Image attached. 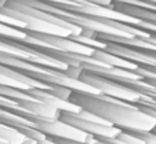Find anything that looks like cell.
I'll return each mask as SVG.
<instances>
[{
  "mask_svg": "<svg viewBox=\"0 0 156 144\" xmlns=\"http://www.w3.org/2000/svg\"><path fill=\"white\" fill-rule=\"evenodd\" d=\"M70 102L121 131L137 133L154 132L156 129V118L145 113L137 104L118 100L105 95H92L80 91H73Z\"/></svg>",
  "mask_w": 156,
  "mask_h": 144,
  "instance_id": "6da1fadb",
  "label": "cell"
},
{
  "mask_svg": "<svg viewBox=\"0 0 156 144\" xmlns=\"http://www.w3.org/2000/svg\"><path fill=\"white\" fill-rule=\"evenodd\" d=\"M33 122H34V126L38 131H41L48 137H54V139H65V140H73V142H82V143H94L97 140L96 137L86 135L85 132L63 122L62 120H56V121L36 120Z\"/></svg>",
  "mask_w": 156,
  "mask_h": 144,
  "instance_id": "7a4b0ae2",
  "label": "cell"
},
{
  "mask_svg": "<svg viewBox=\"0 0 156 144\" xmlns=\"http://www.w3.org/2000/svg\"><path fill=\"white\" fill-rule=\"evenodd\" d=\"M60 120H62L63 122L69 124V125L74 126V128L80 129V131L85 132L86 135H90V136L96 137V139H116L122 132L121 129L115 128V126H111V125L83 121V120H81V118L76 117L73 113L62 111Z\"/></svg>",
  "mask_w": 156,
  "mask_h": 144,
  "instance_id": "3957f363",
  "label": "cell"
},
{
  "mask_svg": "<svg viewBox=\"0 0 156 144\" xmlns=\"http://www.w3.org/2000/svg\"><path fill=\"white\" fill-rule=\"evenodd\" d=\"M116 139H119L123 144H145L141 137H138L136 133L133 132H126V131H122L121 135H119Z\"/></svg>",
  "mask_w": 156,
  "mask_h": 144,
  "instance_id": "277c9868",
  "label": "cell"
},
{
  "mask_svg": "<svg viewBox=\"0 0 156 144\" xmlns=\"http://www.w3.org/2000/svg\"><path fill=\"white\" fill-rule=\"evenodd\" d=\"M134 133V132H133ZM138 137H141V139L145 142V144H156V133L155 132H137Z\"/></svg>",
  "mask_w": 156,
  "mask_h": 144,
  "instance_id": "5b68a950",
  "label": "cell"
},
{
  "mask_svg": "<svg viewBox=\"0 0 156 144\" xmlns=\"http://www.w3.org/2000/svg\"><path fill=\"white\" fill-rule=\"evenodd\" d=\"M54 139V137H52ZM56 143L59 144H107L104 142H100V140H96L94 143H82V142H73V140H65V139H54Z\"/></svg>",
  "mask_w": 156,
  "mask_h": 144,
  "instance_id": "8992f818",
  "label": "cell"
},
{
  "mask_svg": "<svg viewBox=\"0 0 156 144\" xmlns=\"http://www.w3.org/2000/svg\"><path fill=\"white\" fill-rule=\"evenodd\" d=\"M147 76H155L156 77V67H154L151 71H147Z\"/></svg>",
  "mask_w": 156,
  "mask_h": 144,
  "instance_id": "52a82bcc",
  "label": "cell"
},
{
  "mask_svg": "<svg viewBox=\"0 0 156 144\" xmlns=\"http://www.w3.org/2000/svg\"><path fill=\"white\" fill-rule=\"evenodd\" d=\"M23 144H40V143H37L36 140H32V139H27L26 142H25Z\"/></svg>",
  "mask_w": 156,
  "mask_h": 144,
  "instance_id": "ba28073f",
  "label": "cell"
}]
</instances>
